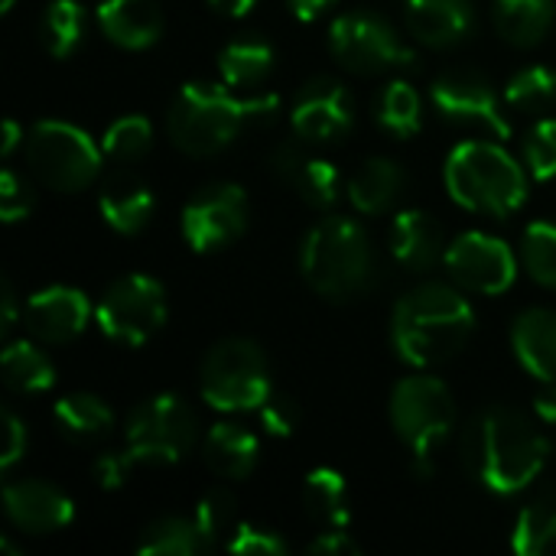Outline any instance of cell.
<instances>
[{
  "label": "cell",
  "mask_w": 556,
  "mask_h": 556,
  "mask_svg": "<svg viewBox=\"0 0 556 556\" xmlns=\"http://www.w3.org/2000/svg\"><path fill=\"white\" fill-rule=\"evenodd\" d=\"M277 111V94L235 98L225 81H189L176 91L166 111V134L173 147L189 156H215L231 147L244 130L267 127Z\"/></svg>",
  "instance_id": "1"
},
{
  "label": "cell",
  "mask_w": 556,
  "mask_h": 556,
  "mask_svg": "<svg viewBox=\"0 0 556 556\" xmlns=\"http://www.w3.org/2000/svg\"><path fill=\"white\" fill-rule=\"evenodd\" d=\"M547 456V437L518 407H485L466 427V463L482 485L498 495L528 489L541 476Z\"/></svg>",
  "instance_id": "2"
},
{
  "label": "cell",
  "mask_w": 556,
  "mask_h": 556,
  "mask_svg": "<svg viewBox=\"0 0 556 556\" xmlns=\"http://www.w3.org/2000/svg\"><path fill=\"white\" fill-rule=\"evenodd\" d=\"M472 329L476 313L456 287L420 283L397 300L391 342L410 368H437L459 355Z\"/></svg>",
  "instance_id": "3"
},
{
  "label": "cell",
  "mask_w": 556,
  "mask_h": 556,
  "mask_svg": "<svg viewBox=\"0 0 556 556\" xmlns=\"http://www.w3.org/2000/svg\"><path fill=\"white\" fill-rule=\"evenodd\" d=\"M303 280L329 303H352L378 287V254L355 218H323L300 248Z\"/></svg>",
  "instance_id": "4"
},
{
  "label": "cell",
  "mask_w": 556,
  "mask_h": 556,
  "mask_svg": "<svg viewBox=\"0 0 556 556\" xmlns=\"http://www.w3.org/2000/svg\"><path fill=\"white\" fill-rule=\"evenodd\" d=\"M446 189L469 212L508 218L528 199V179L518 160L489 140H466L446 160Z\"/></svg>",
  "instance_id": "5"
},
{
  "label": "cell",
  "mask_w": 556,
  "mask_h": 556,
  "mask_svg": "<svg viewBox=\"0 0 556 556\" xmlns=\"http://www.w3.org/2000/svg\"><path fill=\"white\" fill-rule=\"evenodd\" d=\"M199 391L202 401L222 414L261 410V404L274 394L267 355L251 339H222L202 358Z\"/></svg>",
  "instance_id": "6"
},
{
  "label": "cell",
  "mask_w": 556,
  "mask_h": 556,
  "mask_svg": "<svg viewBox=\"0 0 556 556\" xmlns=\"http://www.w3.org/2000/svg\"><path fill=\"white\" fill-rule=\"evenodd\" d=\"M391 424L414 456L417 476H430L433 450L456 427V401L440 378L410 375L391 391Z\"/></svg>",
  "instance_id": "7"
},
{
  "label": "cell",
  "mask_w": 556,
  "mask_h": 556,
  "mask_svg": "<svg viewBox=\"0 0 556 556\" xmlns=\"http://www.w3.org/2000/svg\"><path fill=\"white\" fill-rule=\"evenodd\" d=\"M124 443L137 466H173L199 443V417L176 394L147 397L127 414Z\"/></svg>",
  "instance_id": "8"
},
{
  "label": "cell",
  "mask_w": 556,
  "mask_h": 556,
  "mask_svg": "<svg viewBox=\"0 0 556 556\" xmlns=\"http://www.w3.org/2000/svg\"><path fill=\"white\" fill-rule=\"evenodd\" d=\"M29 169L55 192H81L101 173L98 143L68 121H39L23 140Z\"/></svg>",
  "instance_id": "9"
},
{
  "label": "cell",
  "mask_w": 556,
  "mask_h": 556,
  "mask_svg": "<svg viewBox=\"0 0 556 556\" xmlns=\"http://www.w3.org/2000/svg\"><path fill=\"white\" fill-rule=\"evenodd\" d=\"M166 316H169L166 290L156 277H147V274H127L114 280L94 309L98 329L111 342L127 345V349L150 342L163 329Z\"/></svg>",
  "instance_id": "10"
},
{
  "label": "cell",
  "mask_w": 556,
  "mask_h": 556,
  "mask_svg": "<svg viewBox=\"0 0 556 556\" xmlns=\"http://www.w3.org/2000/svg\"><path fill=\"white\" fill-rule=\"evenodd\" d=\"M329 49L339 65L355 75H378L414 65V52L401 42L391 20L375 10H349L332 20Z\"/></svg>",
  "instance_id": "11"
},
{
  "label": "cell",
  "mask_w": 556,
  "mask_h": 556,
  "mask_svg": "<svg viewBox=\"0 0 556 556\" xmlns=\"http://www.w3.org/2000/svg\"><path fill=\"white\" fill-rule=\"evenodd\" d=\"M248 228V195L235 182L199 189L182 208V238L199 254H215L235 244Z\"/></svg>",
  "instance_id": "12"
},
{
  "label": "cell",
  "mask_w": 556,
  "mask_h": 556,
  "mask_svg": "<svg viewBox=\"0 0 556 556\" xmlns=\"http://www.w3.org/2000/svg\"><path fill=\"white\" fill-rule=\"evenodd\" d=\"M433 108L450 124L482 127L495 134L498 140L511 137V124L502 111V101L492 88V81L476 68H450L443 72L430 88Z\"/></svg>",
  "instance_id": "13"
},
{
  "label": "cell",
  "mask_w": 556,
  "mask_h": 556,
  "mask_svg": "<svg viewBox=\"0 0 556 556\" xmlns=\"http://www.w3.org/2000/svg\"><path fill=\"white\" fill-rule=\"evenodd\" d=\"M446 270L463 290L498 296L511 290L518 277V261L502 238H492L485 231H469L446 248Z\"/></svg>",
  "instance_id": "14"
},
{
  "label": "cell",
  "mask_w": 556,
  "mask_h": 556,
  "mask_svg": "<svg viewBox=\"0 0 556 556\" xmlns=\"http://www.w3.org/2000/svg\"><path fill=\"white\" fill-rule=\"evenodd\" d=\"M290 124L300 140L309 143H336L355 127V101L352 91L329 75L309 78L290 108Z\"/></svg>",
  "instance_id": "15"
},
{
  "label": "cell",
  "mask_w": 556,
  "mask_h": 556,
  "mask_svg": "<svg viewBox=\"0 0 556 556\" xmlns=\"http://www.w3.org/2000/svg\"><path fill=\"white\" fill-rule=\"evenodd\" d=\"M7 518L26 534H55L75 518L72 498L42 479H20L3 489Z\"/></svg>",
  "instance_id": "16"
},
{
  "label": "cell",
  "mask_w": 556,
  "mask_h": 556,
  "mask_svg": "<svg viewBox=\"0 0 556 556\" xmlns=\"http://www.w3.org/2000/svg\"><path fill=\"white\" fill-rule=\"evenodd\" d=\"M270 169L280 182L293 186L296 195L313 208H332L342 195V173L326 156L306 153L300 143H280L270 150Z\"/></svg>",
  "instance_id": "17"
},
{
  "label": "cell",
  "mask_w": 556,
  "mask_h": 556,
  "mask_svg": "<svg viewBox=\"0 0 556 556\" xmlns=\"http://www.w3.org/2000/svg\"><path fill=\"white\" fill-rule=\"evenodd\" d=\"M26 329L46 345H65L78 339L91 319L88 296L75 287H46L26 303Z\"/></svg>",
  "instance_id": "18"
},
{
  "label": "cell",
  "mask_w": 556,
  "mask_h": 556,
  "mask_svg": "<svg viewBox=\"0 0 556 556\" xmlns=\"http://www.w3.org/2000/svg\"><path fill=\"white\" fill-rule=\"evenodd\" d=\"M404 16L414 39L430 49L459 46L476 26L472 0H404Z\"/></svg>",
  "instance_id": "19"
},
{
  "label": "cell",
  "mask_w": 556,
  "mask_h": 556,
  "mask_svg": "<svg viewBox=\"0 0 556 556\" xmlns=\"http://www.w3.org/2000/svg\"><path fill=\"white\" fill-rule=\"evenodd\" d=\"M391 254L394 261L410 270V274H427L433 270L440 261H446V248H443V228L430 212L420 208H407L391 222Z\"/></svg>",
  "instance_id": "20"
},
{
  "label": "cell",
  "mask_w": 556,
  "mask_h": 556,
  "mask_svg": "<svg viewBox=\"0 0 556 556\" xmlns=\"http://www.w3.org/2000/svg\"><path fill=\"white\" fill-rule=\"evenodd\" d=\"M98 208L101 218L117 231V235H137L147 228V222L153 218L156 199L150 192V186L134 176V173H111L101 182V195H98Z\"/></svg>",
  "instance_id": "21"
},
{
  "label": "cell",
  "mask_w": 556,
  "mask_h": 556,
  "mask_svg": "<svg viewBox=\"0 0 556 556\" xmlns=\"http://www.w3.org/2000/svg\"><path fill=\"white\" fill-rule=\"evenodd\" d=\"M98 26L121 49H150L163 36V13L153 0H104Z\"/></svg>",
  "instance_id": "22"
},
{
  "label": "cell",
  "mask_w": 556,
  "mask_h": 556,
  "mask_svg": "<svg viewBox=\"0 0 556 556\" xmlns=\"http://www.w3.org/2000/svg\"><path fill=\"white\" fill-rule=\"evenodd\" d=\"M511 349L515 358L538 378L556 381V313L544 306H531L518 313L511 326Z\"/></svg>",
  "instance_id": "23"
},
{
  "label": "cell",
  "mask_w": 556,
  "mask_h": 556,
  "mask_svg": "<svg viewBox=\"0 0 556 556\" xmlns=\"http://www.w3.org/2000/svg\"><path fill=\"white\" fill-rule=\"evenodd\" d=\"M202 453H205V463L212 472L238 482V479H248L254 472V466L261 459V443L248 427L222 420L202 440Z\"/></svg>",
  "instance_id": "24"
},
{
  "label": "cell",
  "mask_w": 556,
  "mask_h": 556,
  "mask_svg": "<svg viewBox=\"0 0 556 556\" xmlns=\"http://www.w3.org/2000/svg\"><path fill=\"white\" fill-rule=\"evenodd\" d=\"M404 182H407L404 179V169L394 160L371 156V160L358 163V169L349 176L345 192H349L352 205L362 215H381V212H388L401 199Z\"/></svg>",
  "instance_id": "25"
},
{
  "label": "cell",
  "mask_w": 556,
  "mask_h": 556,
  "mask_svg": "<svg viewBox=\"0 0 556 556\" xmlns=\"http://www.w3.org/2000/svg\"><path fill=\"white\" fill-rule=\"evenodd\" d=\"M554 0H492V20L505 42L531 49L544 42L554 26Z\"/></svg>",
  "instance_id": "26"
},
{
  "label": "cell",
  "mask_w": 556,
  "mask_h": 556,
  "mask_svg": "<svg viewBox=\"0 0 556 556\" xmlns=\"http://www.w3.org/2000/svg\"><path fill=\"white\" fill-rule=\"evenodd\" d=\"M349 505H352L349 485L339 469L319 466L303 479V508L323 528H349V521H352Z\"/></svg>",
  "instance_id": "27"
},
{
  "label": "cell",
  "mask_w": 556,
  "mask_h": 556,
  "mask_svg": "<svg viewBox=\"0 0 556 556\" xmlns=\"http://www.w3.org/2000/svg\"><path fill=\"white\" fill-rule=\"evenodd\" d=\"M52 420H55L59 433H62L65 440H72V443H94V440L108 437L111 427H114L111 407H108L101 397L85 394V391L62 397V401L52 407Z\"/></svg>",
  "instance_id": "28"
},
{
  "label": "cell",
  "mask_w": 556,
  "mask_h": 556,
  "mask_svg": "<svg viewBox=\"0 0 556 556\" xmlns=\"http://www.w3.org/2000/svg\"><path fill=\"white\" fill-rule=\"evenodd\" d=\"M274 46L261 36L235 39L218 55V72L228 88H257L274 72Z\"/></svg>",
  "instance_id": "29"
},
{
  "label": "cell",
  "mask_w": 556,
  "mask_h": 556,
  "mask_svg": "<svg viewBox=\"0 0 556 556\" xmlns=\"http://www.w3.org/2000/svg\"><path fill=\"white\" fill-rule=\"evenodd\" d=\"M3 384L16 394H42L55 384V365L33 342H10L0 355Z\"/></svg>",
  "instance_id": "30"
},
{
  "label": "cell",
  "mask_w": 556,
  "mask_h": 556,
  "mask_svg": "<svg viewBox=\"0 0 556 556\" xmlns=\"http://www.w3.org/2000/svg\"><path fill=\"white\" fill-rule=\"evenodd\" d=\"M205 547H212V544L199 531L195 518H179V515L156 518L153 525L143 528V534L137 541L140 556H195Z\"/></svg>",
  "instance_id": "31"
},
{
  "label": "cell",
  "mask_w": 556,
  "mask_h": 556,
  "mask_svg": "<svg viewBox=\"0 0 556 556\" xmlns=\"http://www.w3.org/2000/svg\"><path fill=\"white\" fill-rule=\"evenodd\" d=\"M511 547L521 556L556 554V495H541L515 521Z\"/></svg>",
  "instance_id": "32"
},
{
  "label": "cell",
  "mask_w": 556,
  "mask_h": 556,
  "mask_svg": "<svg viewBox=\"0 0 556 556\" xmlns=\"http://www.w3.org/2000/svg\"><path fill=\"white\" fill-rule=\"evenodd\" d=\"M42 49L55 59H68L85 39V10L75 0H52L39 16Z\"/></svg>",
  "instance_id": "33"
},
{
  "label": "cell",
  "mask_w": 556,
  "mask_h": 556,
  "mask_svg": "<svg viewBox=\"0 0 556 556\" xmlns=\"http://www.w3.org/2000/svg\"><path fill=\"white\" fill-rule=\"evenodd\" d=\"M375 117H378V124L388 134H394V137H414L420 130V124H424V101H420V94H417L414 85L391 81L378 94Z\"/></svg>",
  "instance_id": "34"
},
{
  "label": "cell",
  "mask_w": 556,
  "mask_h": 556,
  "mask_svg": "<svg viewBox=\"0 0 556 556\" xmlns=\"http://www.w3.org/2000/svg\"><path fill=\"white\" fill-rule=\"evenodd\" d=\"M505 101L521 114H551L556 108V72L547 65H528L511 75Z\"/></svg>",
  "instance_id": "35"
},
{
  "label": "cell",
  "mask_w": 556,
  "mask_h": 556,
  "mask_svg": "<svg viewBox=\"0 0 556 556\" xmlns=\"http://www.w3.org/2000/svg\"><path fill=\"white\" fill-rule=\"evenodd\" d=\"M150 143H153V124L143 114H124L104 130L101 150L114 163H137L140 156L150 153Z\"/></svg>",
  "instance_id": "36"
},
{
  "label": "cell",
  "mask_w": 556,
  "mask_h": 556,
  "mask_svg": "<svg viewBox=\"0 0 556 556\" xmlns=\"http://www.w3.org/2000/svg\"><path fill=\"white\" fill-rule=\"evenodd\" d=\"M521 264L541 283L556 290V222H534L521 238Z\"/></svg>",
  "instance_id": "37"
},
{
  "label": "cell",
  "mask_w": 556,
  "mask_h": 556,
  "mask_svg": "<svg viewBox=\"0 0 556 556\" xmlns=\"http://www.w3.org/2000/svg\"><path fill=\"white\" fill-rule=\"evenodd\" d=\"M192 518H195L199 531L205 534V541L215 544L222 534H235V528H238V502H235V495L228 489H208L199 498Z\"/></svg>",
  "instance_id": "38"
},
{
  "label": "cell",
  "mask_w": 556,
  "mask_h": 556,
  "mask_svg": "<svg viewBox=\"0 0 556 556\" xmlns=\"http://www.w3.org/2000/svg\"><path fill=\"white\" fill-rule=\"evenodd\" d=\"M525 163L534 179H554L556 176V121L544 117L531 127L525 140Z\"/></svg>",
  "instance_id": "39"
},
{
  "label": "cell",
  "mask_w": 556,
  "mask_h": 556,
  "mask_svg": "<svg viewBox=\"0 0 556 556\" xmlns=\"http://www.w3.org/2000/svg\"><path fill=\"white\" fill-rule=\"evenodd\" d=\"M228 551L238 556H283L290 547L287 541L270 531V528H254V525H238L235 534L228 538Z\"/></svg>",
  "instance_id": "40"
},
{
  "label": "cell",
  "mask_w": 556,
  "mask_h": 556,
  "mask_svg": "<svg viewBox=\"0 0 556 556\" xmlns=\"http://www.w3.org/2000/svg\"><path fill=\"white\" fill-rule=\"evenodd\" d=\"M261 427H264V433L267 437H277V440H287V437H293L296 433V427H300V417H303V410H300V404L290 397V394H270L264 404H261Z\"/></svg>",
  "instance_id": "41"
},
{
  "label": "cell",
  "mask_w": 556,
  "mask_h": 556,
  "mask_svg": "<svg viewBox=\"0 0 556 556\" xmlns=\"http://www.w3.org/2000/svg\"><path fill=\"white\" fill-rule=\"evenodd\" d=\"M33 208V192L26 186V179H20L13 169H3L0 176V218L7 225L23 222Z\"/></svg>",
  "instance_id": "42"
},
{
  "label": "cell",
  "mask_w": 556,
  "mask_h": 556,
  "mask_svg": "<svg viewBox=\"0 0 556 556\" xmlns=\"http://www.w3.org/2000/svg\"><path fill=\"white\" fill-rule=\"evenodd\" d=\"M0 424H3V446H0V469L7 472V469H13L20 459H23V453H26V427H23V420L13 414V410H3V417H0Z\"/></svg>",
  "instance_id": "43"
},
{
  "label": "cell",
  "mask_w": 556,
  "mask_h": 556,
  "mask_svg": "<svg viewBox=\"0 0 556 556\" xmlns=\"http://www.w3.org/2000/svg\"><path fill=\"white\" fill-rule=\"evenodd\" d=\"M309 556H358L362 547L358 541L349 534V528H326L316 541H309L306 547Z\"/></svg>",
  "instance_id": "44"
},
{
  "label": "cell",
  "mask_w": 556,
  "mask_h": 556,
  "mask_svg": "<svg viewBox=\"0 0 556 556\" xmlns=\"http://www.w3.org/2000/svg\"><path fill=\"white\" fill-rule=\"evenodd\" d=\"M134 466H137V463L130 459L127 450H124V453H104V456L94 459V482H98L101 489H121L124 479H127V472H130Z\"/></svg>",
  "instance_id": "45"
},
{
  "label": "cell",
  "mask_w": 556,
  "mask_h": 556,
  "mask_svg": "<svg viewBox=\"0 0 556 556\" xmlns=\"http://www.w3.org/2000/svg\"><path fill=\"white\" fill-rule=\"evenodd\" d=\"M534 414L544 424H556V381H547V388L538 391L534 397Z\"/></svg>",
  "instance_id": "46"
},
{
  "label": "cell",
  "mask_w": 556,
  "mask_h": 556,
  "mask_svg": "<svg viewBox=\"0 0 556 556\" xmlns=\"http://www.w3.org/2000/svg\"><path fill=\"white\" fill-rule=\"evenodd\" d=\"M332 3H336V0H287V7L293 10V16H296V20H303V23L316 20V16H319V13H326Z\"/></svg>",
  "instance_id": "47"
},
{
  "label": "cell",
  "mask_w": 556,
  "mask_h": 556,
  "mask_svg": "<svg viewBox=\"0 0 556 556\" xmlns=\"http://www.w3.org/2000/svg\"><path fill=\"white\" fill-rule=\"evenodd\" d=\"M0 300H3V323H0V329H3V336L16 326V293H13V287H10V280H3V287H0Z\"/></svg>",
  "instance_id": "48"
},
{
  "label": "cell",
  "mask_w": 556,
  "mask_h": 556,
  "mask_svg": "<svg viewBox=\"0 0 556 556\" xmlns=\"http://www.w3.org/2000/svg\"><path fill=\"white\" fill-rule=\"evenodd\" d=\"M23 140H26V130H23L13 117H7V121H3V147H0V150H3V156H10Z\"/></svg>",
  "instance_id": "49"
},
{
  "label": "cell",
  "mask_w": 556,
  "mask_h": 556,
  "mask_svg": "<svg viewBox=\"0 0 556 556\" xmlns=\"http://www.w3.org/2000/svg\"><path fill=\"white\" fill-rule=\"evenodd\" d=\"M254 3L257 0H208V7L222 16H244V13H251Z\"/></svg>",
  "instance_id": "50"
},
{
  "label": "cell",
  "mask_w": 556,
  "mask_h": 556,
  "mask_svg": "<svg viewBox=\"0 0 556 556\" xmlns=\"http://www.w3.org/2000/svg\"><path fill=\"white\" fill-rule=\"evenodd\" d=\"M13 3H16V0H0V10H3V13H10V10H13Z\"/></svg>",
  "instance_id": "51"
}]
</instances>
